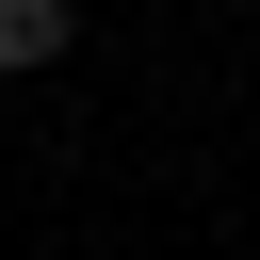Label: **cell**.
Masks as SVG:
<instances>
[{
  "mask_svg": "<svg viewBox=\"0 0 260 260\" xmlns=\"http://www.w3.org/2000/svg\"><path fill=\"white\" fill-rule=\"evenodd\" d=\"M65 49H81L65 0H0V81H32V65H65Z\"/></svg>",
  "mask_w": 260,
  "mask_h": 260,
  "instance_id": "1",
  "label": "cell"
}]
</instances>
